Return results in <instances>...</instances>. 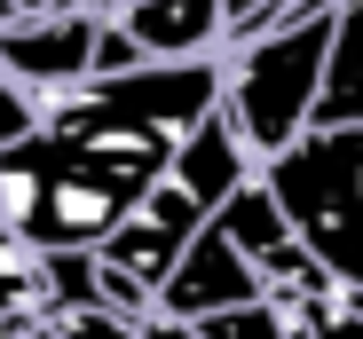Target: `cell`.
<instances>
[{"label": "cell", "instance_id": "cell-3", "mask_svg": "<svg viewBox=\"0 0 363 339\" xmlns=\"http://www.w3.org/2000/svg\"><path fill=\"white\" fill-rule=\"evenodd\" d=\"M95 24H103L95 0H72V8H48V16H16V24H0V71L24 79V87L48 95V103L72 95V87H87Z\"/></svg>", "mask_w": 363, "mask_h": 339}, {"label": "cell", "instance_id": "cell-5", "mask_svg": "<svg viewBox=\"0 0 363 339\" xmlns=\"http://www.w3.org/2000/svg\"><path fill=\"white\" fill-rule=\"evenodd\" d=\"M198 221H206V205H198L190 190H182L174 174H158V182H150V190H143V197L127 205V213L111 221V237H103L95 253H103L111 268L143 276V285L158 292V276L174 268V253H182V245L198 237Z\"/></svg>", "mask_w": 363, "mask_h": 339}, {"label": "cell", "instance_id": "cell-8", "mask_svg": "<svg viewBox=\"0 0 363 339\" xmlns=\"http://www.w3.org/2000/svg\"><path fill=\"white\" fill-rule=\"evenodd\" d=\"M308 127H363V0L332 8V47H324V79L308 103Z\"/></svg>", "mask_w": 363, "mask_h": 339}, {"label": "cell", "instance_id": "cell-6", "mask_svg": "<svg viewBox=\"0 0 363 339\" xmlns=\"http://www.w3.org/2000/svg\"><path fill=\"white\" fill-rule=\"evenodd\" d=\"M253 166H261V158L245 150V134H237V127H229V110L213 103L206 119H198L190 134H182V142H174L166 174H174L182 190H190V197H198L206 213H213V205H221V197H229L237 182H253Z\"/></svg>", "mask_w": 363, "mask_h": 339}, {"label": "cell", "instance_id": "cell-11", "mask_svg": "<svg viewBox=\"0 0 363 339\" xmlns=\"http://www.w3.org/2000/svg\"><path fill=\"white\" fill-rule=\"evenodd\" d=\"M143 339H198V323H174V316H143Z\"/></svg>", "mask_w": 363, "mask_h": 339}, {"label": "cell", "instance_id": "cell-2", "mask_svg": "<svg viewBox=\"0 0 363 339\" xmlns=\"http://www.w3.org/2000/svg\"><path fill=\"white\" fill-rule=\"evenodd\" d=\"M332 8H308L292 24H269L253 40L221 47V110H229V127L245 134L253 158H277L284 142L308 134V103H316L324 47H332Z\"/></svg>", "mask_w": 363, "mask_h": 339}, {"label": "cell", "instance_id": "cell-1", "mask_svg": "<svg viewBox=\"0 0 363 339\" xmlns=\"http://www.w3.org/2000/svg\"><path fill=\"white\" fill-rule=\"evenodd\" d=\"M261 182L284 205L292 237L308 245L363 308V127H308L261 158Z\"/></svg>", "mask_w": 363, "mask_h": 339}, {"label": "cell", "instance_id": "cell-10", "mask_svg": "<svg viewBox=\"0 0 363 339\" xmlns=\"http://www.w3.org/2000/svg\"><path fill=\"white\" fill-rule=\"evenodd\" d=\"M55 331H64V339H143V323H127V316H111V308H64V316H55Z\"/></svg>", "mask_w": 363, "mask_h": 339}, {"label": "cell", "instance_id": "cell-9", "mask_svg": "<svg viewBox=\"0 0 363 339\" xmlns=\"http://www.w3.org/2000/svg\"><path fill=\"white\" fill-rule=\"evenodd\" d=\"M95 308L143 323V316H150V285H143V276H127V268H111V260L95 253Z\"/></svg>", "mask_w": 363, "mask_h": 339}, {"label": "cell", "instance_id": "cell-7", "mask_svg": "<svg viewBox=\"0 0 363 339\" xmlns=\"http://www.w3.org/2000/svg\"><path fill=\"white\" fill-rule=\"evenodd\" d=\"M143 47V64H182V55H213L221 47V0H127L111 8Z\"/></svg>", "mask_w": 363, "mask_h": 339}, {"label": "cell", "instance_id": "cell-4", "mask_svg": "<svg viewBox=\"0 0 363 339\" xmlns=\"http://www.w3.org/2000/svg\"><path fill=\"white\" fill-rule=\"evenodd\" d=\"M245 300H261V276H253V260H245V253L221 237V221L206 213V221H198V237L182 245V253H174V268L158 276L150 316L198 323V316H213V308H245Z\"/></svg>", "mask_w": 363, "mask_h": 339}]
</instances>
